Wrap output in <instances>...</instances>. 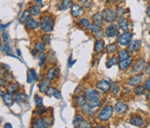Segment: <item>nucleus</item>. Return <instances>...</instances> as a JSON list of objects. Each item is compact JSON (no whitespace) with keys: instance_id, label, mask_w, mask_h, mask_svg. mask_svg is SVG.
Wrapping results in <instances>:
<instances>
[{"instance_id":"f257e3e1","label":"nucleus","mask_w":150,"mask_h":128,"mask_svg":"<svg viewBox=\"0 0 150 128\" xmlns=\"http://www.w3.org/2000/svg\"><path fill=\"white\" fill-rule=\"evenodd\" d=\"M40 28L44 33H49L54 28V20L48 15H43L40 17Z\"/></svg>"},{"instance_id":"f03ea898","label":"nucleus","mask_w":150,"mask_h":128,"mask_svg":"<svg viewBox=\"0 0 150 128\" xmlns=\"http://www.w3.org/2000/svg\"><path fill=\"white\" fill-rule=\"evenodd\" d=\"M112 114H113V108L110 105H107L99 112V114L97 115V119L100 122H107L110 119Z\"/></svg>"},{"instance_id":"7ed1b4c3","label":"nucleus","mask_w":150,"mask_h":128,"mask_svg":"<svg viewBox=\"0 0 150 128\" xmlns=\"http://www.w3.org/2000/svg\"><path fill=\"white\" fill-rule=\"evenodd\" d=\"M103 18H104V20L107 22H112L114 21L117 18H118V14H117V11L114 10V9H112L110 8H105L104 10H102L101 12Z\"/></svg>"},{"instance_id":"20e7f679","label":"nucleus","mask_w":150,"mask_h":128,"mask_svg":"<svg viewBox=\"0 0 150 128\" xmlns=\"http://www.w3.org/2000/svg\"><path fill=\"white\" fill-rule=\"evenodd\" d=\"M132 37H133L132 33H130L128 31L123 32V34L119 36L117 43L121 46H128L131 43V40H132Z\"/></svg>"},{"instance_id":"39448f33","label":"nucleus","mask_w":150,"mask_h":128,"mask_svg":"<svg viewBox=\"0 0 150 128\" xmlns=\"http://www.w3.org/2000/svg\"><path fill=\"white\" fill-rule=\"evenodd\" d=\"M147 67V61L144 60V59H139L138 60H136L134 62V64L133 65V68H132V73L134 74H137L140 73L141 72L146 69Z\"/></svg>"},{"instance_id":"423d86ee","label":"nucleus","mask_w":150,"mask_h":128,"mask_svg":"<svg viewBox=\"0 0 150 128\" xmlns=\"http://www.w3.org/2000/svg\"><path fill=\"white\" fill-rule=\"evenodd\" d=\"M84 97L87 99V101L93 100V99H99L100 93L98 92L96 89L89 87V88H86V90L84 91Z\"/></svg>"},{"instance_id":"0eeeda50","label":"nucleus","mask_w":150,"mask_h":128,"mask_svg":"<svg viewBox=\"0 0 150 128\" xmlns=\"http://www.w3.org/2000/svg\"><path fill=\"white\" fill-rule=\"evenodd\" d=\"M118 25L114 24V23H110L107 26L105 30V34L107 37H114L119 35V29Z\"/></svg>"},{"instance_id":"6e6552de","label":"nucleus","mask_w":150,"mask_h":128,"mask_svg":"<svg viewBox=\"0 0 150 128\" xmlns=\"http://www.w3.org/2000/svg\"><path fill=\"white\" fill-rule=\"evenodd\" d=\"M96 87L99 90V91L103 93H107L110 90L111 84L109 82H107V80H99V81L96 83Z\"/></svg>"},{"instance_id":"1a4fd4ad","label":"nucleus","mask_w":150,"mask_h":128,"mask_svg":"<svg viewBox=\"0 0 150 128\" xmlns=\"http://www.w3.org/2000/svg\"><path fill=\"white\" fill-rule=\"evenodd\" d=\"M143 81V75L142 74H135L128 80V84L130 86H137Z\"/></svg>"},{"instance_id":"9d476101","label":"nucleus","mask_w":150,"mask_h":128,"mask_svg":"<svg viewBox=\"0 0 150 128\" xmlns=\"http://www.w3.org/2000/svg\"><path fill=\"white\" fill-rule=\"evenodd\" d=\"M25 28L26 29H29V30H37L38 28L40 27V22H38L34 19H32L30 18L25 23Z\"/></svg>"},{"instance_id":"9b49d317","label":"nucleus","mask_w":150,"mask_h":128,"mask_svg":"<svg viewBox=\"0 0 150 128\" xmlns=\"http://www.w3.org/2000/svg\"><path fill=\"white\" fill-rule=\"evenodd\" d=\"M133 63V58L132 57H129V58L125 59L123 60L119 61V68L120 71H126Z\"/></svg>"},{"instance_id":"f8f14e48","label":"nucleus","mask_w":150,"mask_h":128,"mask_svg":"<svg viewBox=\"0 0 150 128\" xmlns=\"http://www.w3.org/2000/svg\"><path fill=\"white\" fill-rule=\"evenodd\" d=\"M1 97L3 98V102L6 106H11L13 102L15 101L14 100V97H12V94H9V93H5L3 91H1Z\"/></svg>"},{"instance_id":"ddd939ff","label":"nucleus","mask_w":150,"mask_h":128,"mask_svg":"<svg viewBox=\"0 0 150 128\" xmlns=\"http://www.w3.org/2000/svg\"><path fill=\"white\" fill-rule=\"evenodd\" d=\"M83 7L80 6L78 4H73L72 6V10H71V13L72 15L74 17V18H78L80 17L83 14Z\"/></svg>"},{"instance_id":"4468645a","label":"nucleus","mask_w":150,"mask_h":128,"mask_svg":"<svg viewBox=\"0 0 150 128\" xmlns=\"http://www.w3.org/2000/svg\"><path fill=\"white\" fill-rule=\"evenodd\" d=\"M114 110L117 113H119V114H122V113H124L126 111L128 110V106H127V104L126 103L119 101V102L116 103V105L114 107Z\"/></svg>"},{"instance_id":"2eb2a0df","label":"nucleus","mask_w":150,"mask_h":128,"mask_svg":"<svg viewBox=\"0 0 150 128\" xmlns=\"http://www.w3.org/2000/svg\"><path fill=\"white\" fill-rule=\"evenodd\" d=\"M86 100L87 99L85 98V97L84 96H82V95H77V96H75L74 98H73V103L76 107L81 108L84 105V104H86Z\"/></svg>"},{"instance_id":"dca6fc26","label":"nucleus","mask_w":150,"mask_h":128,"mask_svg":"<svg viewBox=\"0 0 150 128\" xmlns=\"http://www.w3.org/2000/svg\"><path fill=\"white\" fill-rule=\"evenodd\" d=\"M32 127H34V128H45V127H47V125H46L44 118L38 117V118H35L34 122H32Z\"/></svg>"},{"instance_id":"f3484780","label":"nucleus","mask_w":150,"mask_h":128,"mask_svg":"<svg viewBox=\"0 0 150 128\" xmlns=\"http://www.w3.org/2000/svg\"><path fill=\"white\" fill-rule=\"evenodd\" d=\"M118 26L121 31L127 32L129 30V22L127 21V19L120 17L118 20Z\"/></svg>"},{"instance_id":"a211bd4d","label":"nucleus","mask_w":150,"mask_h":128,"mask_svg":"<svg viewBox=\"0 0 150 128\" xmlns=\"http://www.w3.org/2000/svg\"><path fill=\"white\" fill-rule=\"evenodd\" d=\"M130 124L136 127H142L144 124V121L143 118L140 116H133L130 119Z\"/></svg>"},{"instance_id":"6ab92c4d","label":"nucleus","mask_w":150,"mask_h":128,"mask_svg":"<svg viewBox=\"0 0 150 128\" xmlns=\"http://www.w3.org/2000/svg\"><path fill=\"white\" fill-rule=\"evenodd\" d=\"M49 85H50V81L48 79H44L39 83L38 84V88H39V91L41 93H45L47 91V89L49 88Z\"/></svg>"},{"instance_id":"aec40b11","label":"nucleus","mask_w":150,"mask_h":128,"mask_svg":"<svg viewBox=\"0 0 150 128\" xmlns=\"http://www.w3.org/2000/svg\"><path fill=\"white\" fill-rule=\"evenodd\" d=\"M105 48V42L102 39H97L95 43V46H94V50L96 53H101Z\"/></svg>"},{"instance_id":"412c9836","label":"nucleus","mask_w":150,"mask_h":128,"mask_svg":"<svg viewBox=\"0 0 150 128\" xmlns=\"http://www.w3.org/2000/svg\"><path fill=\"white\" fill-rule=\"evenodd\" d=\"M140 44H141V41H139V40H134L133 42H131L130 45L128 46L129 53H134V52H136L139 48Z\"/></svg>"},{"instance_id":"4be33fe9","label":"nucleus","mask_w":150,"mask_h":128,"mask_svg":"<svg viewBox=\"0 0 150 128\" xmlns=\"http://www.w3.org/2000/svg\"><path fill=\"white\" fill-rule=\"evenodd\" d=\"M57 74H58V70L56 67H51L47 70V73H46L45 75V78L48 79L49 81H52L54 80L56 77H57Z\"/></svg>"},{"instance_id":"5701e85b","label":"nucleus","mask_w":150,"mask_h":128,"mask_svg":"<svg viewBox=\"0 0 150 128\" xmlns=\"http://www.w3.org/2000/svg\"><path fill=\"white\" fill-rule=\"evenodd\" d=\"M92 19H93L94 23L96 24V25H99V26H102L103 24H104V22H105V20H104V18H103L101 13L94 14V16H93Z\"/></svg>"},{"instance_id":"b1692460","label":"nucleus","mask_w":150,"mask_h":128,"mask_svg":"<svg viewBox=\"0 0 150 128\" xmlns=\"http://www.w3.org/2000/svg\"><path fill=\"white\" fill-rule=\"evenodd\" d=\"M72 6V0H61L58 4V9L59 10H66L69 7Z\"/></svg>"},{"instance_id":"393cba45","label":"nucleus","mask_w":150,"mask_h":128,"mask_svg":"<svg viewBox=\"0 0 150 128\" xmlns=\"http://www.w3.org/2000/svg\"><path fill=\"white\" fill-rule=\"evenodd\" d=\"M14 100H15L17 103H21V102H25L27 100V96L23 93H20V92H16L14 94Z\"/></svg>"},{"instance_id":"a878e982","label":"nucleus","mask_w":150,"mask_h":128,"mask_svg":"<svg viewBox=\"0 0 150 128\" xmlns=\"http://www.w3.org/2000/svg\"><path fill=\"white\" fill-rule=\"evenodd\" d=\"M93 110H94V109L89 106L88 103L84 104V105H83V107H81V111H82V112L83 113L84 115H86V116L93 115V114H94V111H93Z\"/></svg>"},{"instance_id":"bb28decb","label":"nucleus","mask_w":150,"mask_h":128,"mask_svg":"<svg viewBox=\"0 0 150 128\" xmlns=\"http://www.w3.org/2000/svg\"><path fill=\"white\" fill-rule=\"evenodd\" d=\"M19 89V84H14V83H9L7 86V93L9 94H15Z\"/></svg>"},{"instance_id":"cd10ccee","label":"nucleus","mask_w":150,"mask_h":128,"mask_svg":"<svg viewBox=\"0 0 150 128\" xmlns=\"http://www.w3.org/2000/svg\"><path fill=\"white\" fill-rule=\"evenodd\" d=\"M118 50V46H117L116 43H112V44H109L106 47V52L107 54H113Z\"/></svg>"},{"instance_id":"c85d7f7f","label":"nucleus","mask_w":150,"mask_h":128,"mask_svg":"<svg viewBox=\"0 0 150 128\" xmlns=\"http://www.w3.org/2000/svg\"><path fill=\"white\" fill-rule=\"evenodd\" d=\"M29 10L31 12V15L32 16H38L39 14H40V12H41L39 6H38V5H36V4L31 6L30 8H29Z\"/></svg>"},{"instance_id":"c756f323","label":"nucleus","mask_w":150,"mask_h":128,"mask_svg":"<svg viewBox=\"0 0 150 128\" xmlns=\"http://www.w3.org/2000/svg\"><path fill=\"white\" fill-rule=\"evenodd\" d=\"M45 49V44L44 42H37L34 45V50L37 53H40V52H44Z\"/></svg>"},{"instance_id":"7c9ffc66","label":"nucleus","mask_w":150,"mask_h":128,"mask_svg":"<svg viewBox=\"0 0 150 128\" xmlns=\"http://www.w3.org/2000/svg\"><path fill=\"white\" fill-rule=\"evenodd\" d=\"M118 60H119V58H116V57H114V56L111 57V58H109V60H107V62H106L107 68H111L112 66L118 64Z\"/></svg>"},{"instance_id":"2f4dec72","label":"nucleus","mask_w":150,"mask_h":128,"mask_svg":"<svg viewBox=\"0 0 150 128\" xmlns=\"http://www.w3.org/2000/svg\"><path fill=\"white\" fill-rule=\"evenodd\" d=\"M1 51L3 54H6V55H11V47L9 46V45L8 43H3L1 45Z\"/></svg>"},{"instance_id":"473e14b6","label":"nucleus","mask_w":150,"mask_h":128,"mask_svg":"<svg viewBox=\"0 0 150 128\" xmlns=\"http://www.w3.org/2000/svg\"><path fill=\"white\" fill-rule=\"evenodd\" d=\"M130 55H129V51L128 50H124V49H121L118 52V58H119V61L120 60H123L125 59L129 58Z\"/></svg>"},{"instance_id":"72a5a7b5","label":"nucleus","mask_w":150,"mask_h":128,"mask_svg":"<svg viewBox=\"0 0 150 128\" xmlns=\"http://www.w3.org/2000/svg\"><path fill=\"white\" fill-rule=\"evenodd\" d=\"M83 121V117L81 114H76L73 118V121H72V124L74 125V127H78L80 125L82 124V122Z\"/></svg>"},{"instance_id":"f704fd0d","label":"nucleus","mask_w":150,"mask_h":128,"mask_svg":"<svg viewBox=\"0 0 150 128\" xmlns=\"http://www.w3.org/2000/svg\"><path fill=\"white\" fill-rule=\"evenodd\" d=\"M78 25L80 27L83 28V29H88V28L91 26L90 21H89L87 19H81V20H80L79 22H78Z\"/></svg>"},{"instance_id":"c9c22d12","label":"nucleus","mask_w":150,"mask_h":128,"mask_svg":"<svg viewBox=\"0 0 150 128\" xmlns=\"http://www.w3.org/2000/svg\"><path fill=\"white\" fill-rule=\"evenodd\" d=\"M110 92L113 96L118 95L120 92V85L118 83H112L111 84V87H110Z\"/></svg>"},{"instance_id":"e433bc0d","label":"nucleus","mask_w":150,"mask_h":128,"mask_svg":"<svg viewBox=\"0 0 150 128\" xmlns=\"http://www.w3.org/2000/svg\"><path fill=\"white\" fill-rule=\"evenodd\" d=\"M46 60V56L45 54V52H40L38 53V64H39V67H43L45 62Z\"/></svg>"},{"instance_id":"4c0bfd02","label":"nucleus","mask_w":150,"mask_h":128,"mask_svg":"<svg viewBox=\"0 0 150 128\" xmlns=\"http://www.w3.org/2000/svg\"><path fill=\"white\" fill-rule=\"evenodd\" d=\"M30 17H31V12H30V10H25L24 12H23V14H22V16L21 17V19H20V22L21 23H25L30 19Z\"/></svg>"},{"instance_id":"58836bf2","label":"nucleus","mask_w":150,"mask_h":128,"mask_svg":"<svg viewBox=\"0 0 150 128\" xmlns=\"http://www.w3.org/2000/svg\"><path fill=\"white\" fill-rule=\"evenodd\" d=\"M144 93H146V88H144V86H142V85H137L134 89V94L136 96H142Z\"/></svg>"},{"instance_id":"ea45409f","label":"nucleus","mask_w":150,"mask_h":128,"mask_svg":"<svg viewBox=\"0 0 150 128\" xmlns=\"http://www.w3.org/2000/svg\"><path fill=\"white\" fill-rule=\"evenodd\" d=\"M87 103L91 108L96 109L97 107H99V105H100V98L99 99H93V100H89Z\"/></svg>"},{"instance_id":"a19ab883","label":"nucleus","mask_w":150,"mask_h":128,"mask_svg":"<svg viewBox=\"0 0 150 128\" xmlns=\"http://www.w3.org/2000/svg\"><path fill=\"white\" fill-rule=\"evenodd\" d=\"M34 102H35L36 107H41V106H43V98H42L41 97H39L37 94L34 95Z\"/></svg>"},{"instance_id":"79ce46f5","label":"nucleus","mask_w":150,"mask_h":128,"mask_svg":"<svg viewBox=\"0 0 150 128\" xmlns=\"http://www.w3.org/2000/svg\"><path fill=\"white\" fill-rule=\"evenodd\" d=\"M46 111H47V110H46L45 107L41 106V107H37L34 112L36 113L37 115H42V114H44V113H45Z\"/></svg>"},{"instance_id":"37998d69","label":"nucleus","mask_w":150,"mask_h":128,"mask_svg":"<svg viewBox=\"0 0 150 128\" xmlns=\"http://www.w3.org/2000/svg\"><path fill=\"white\" fill-rule=\"evenodd\" d=\"M82 7L85 8H90L92 7V1L91 0H81Z\"/></svg>"},{"instance_id":"c03bdc74","label":"nucleus","mask_w":150,"mask_h":128,"mask_svg":"<svg viewBox=\"0 0 150 128\" xmlns=\"http://www.w3.org/2000/svg\"><path fill=\"white\" fill-rule=\"evenodd\" d=\"M88 30H90L94 35L96 34L97 32L100 31V26L99 25H96V24H94V25H91L90 27L88 28Z\"/></svg>"},{"instance_id":"a18cd8bd","label":"nucleus","mask_w":150,"mask_h":128,"mask_svg":"<svg viewBox=\"0 0 150 128\" xmlns=\"http://www.w3.org/2000/svg\"><path fill=\"white\" fill-rule=\"evenodd\" d=\"M48 60H49V62H55L56 60H57V59H56V55L55 53L52 51V50H50L49 51V54H48Z\"/></svg>"},{"instance_id":"49530a36","label":"nucleus","mask_w":150,"mask_h":128,"mask_svg":"<svg viewBox=\"0 0 150 128\" xmlns=\"http://www.w3.org/2000/svg\"><path fill=\"white\" fill-rule=\"evenodd\" d=\"M57 91V88H55L53 86H49V88L47 89V91L45 92L46 96H54L55 92Z\"/></svg>"},{"instance_id":"de8ad7c7","label":"nucleus","mask_w":150,"mask_h":128,"mask_svg":"<svg viewBox=\"0 0 150 128\" xmlns=\"http://www.w3.org/2000/svg\"><path fill=\"white\" fill-rule=\"evenodd\" d=\"M78 127L79 128H90V127H92V125L89 122H87V121H83L82 124L80 125Z\"/></svg>"},{"instance_id":"09e8293b","label":"nucleus","mask_w":150,"mask_h":128,"mask_svg":"<svg viewBox=\"0 0 150 128\" xmlns=\"http://www.w3.org/2000/svg\"><path fill=\"white\" fill-rule=\"evenodd\" d=\"M144 88H146L147 91H150V76L146 80V81H144Z\"/></svg>"},{"instance_id":"8fccbe9b","label":"nucleus","mask_w":150,"mask_h":128,"mask_svg":"<svg viewBox=\"0 0 150 128\" xmlns=\"http://www.w3.org/2000/svg\"><path fill=\"white\" fill-rule=\"evenodd\" d=\"M28 72H29V73L32 75V79L34 80H37V74H36V72H35V70L34 69H30L29 71H28Z\"/></svg>"},{"instance_id":"3c124183","label":"nucleus","mask_w":150,"mask_h":128,"mask_svg":"<svg viewBox=\"0 0 150 128\" xmlns=\"http://www.w3.org/2000/svg\"><path fill=\"white\" fill-rule=\"evenodd\" d=\"M42 42H44L45 44H48L50 42V36L48 35H45L42 36Z\"/></svg>"},{"instance_id":"603ef678","label":"nucleus","mask_w":150,"mask_h":128,"mask_svg":"<svg viewBox=\"0 0 150 128\" xmlns=\"http://www.w3.org/2000/svg\"><path fill=\"white\" fill-rule=\"evenodd\" d=\"M44 120H45V124H46V125L47 126H50L51 125H52V121H50L51 120V118L50 117H48V116H46V117H44Z\"/></svg>"},{"instance_id":"864d4df0","label":"nucleus","mask_w":150,"mask_h":128,"mask_svg":"<svg viewBox=\"0 0 150 128\" xmlns=\"http://www.w3.org/2000/svg\"><path fill=\"white\" fill-rule=\"evenodd\" d=\"M95 37H96V38H97V39H101L102 37H103V33H102V31L100 30L99 32H97L96 34H95Z\"/></svg>"},{"instance_id":"5fc2aeb1","label":"nucleus","mask_w":150,"mask_h":128,"mask_svg":"<svg viewBox=\"0 0 150 128\" xmlns=\"http://www.w3.org/2000/svg\"><path fill=\"white\" fill-rule=\"evenodd\" d=\"M32 81H34V79H32V75L29 73V72H28V73H27V82L29 83V84H31Z\"/></svg>"},{"instance_id":"6e6d98bb","label":"nucleus","mask_w":150,"mask_h":128,"mask_svg":"<svg viewBox=\"0 0 150 128\" xmlns=\"http://www.w3.org/2000/svg\"><path fill=\"white\" fill-rule=\"evenodd\" d=\"M116 11H117V14H118V16H120V15H121V14L123 13V8L122 7H119Z\"/></svg>"},{"instance_id":"4d7b16f0","label":"nucleus","mask_w":150,"mask_h":128,"mask_svg":"<svg viewBox=\"0 0 150 128\" xmlns=\"http://www.w3.org/2000/svg\"><path fill=\"white\" fill-rule=\"evenodd\" d=\"M72 55L69 56V68H71L72 66V64L75 62V61H74V62H72Z\"/></svg>"},{"instance_id":"13d9d810","label":"nucleus","mask_w":150,"mask_h":128,"mask_svg":"<svg viewBox=\"0 0 150 128\" xmlns=\"http://www.w3.org/2000/svg\"><path fill=\"white\" fill-rule=\"evenodd\" d=\"M146 73H147V74H148L149 76H150V65L147 66V68H146Z\"/></svg>"},{"instance_id":"bf43d9fd","label":"nucleus","mask_w":150,"mask_h":128,"mask_svg":"<svg viewBox=\"0 0 150 128\" xmlns=\"http://www.w3.org/2000/svg\"><path fill=\"white\" fill-rule=\"evenodd\" d=\"M2 37H3V39L4 40H8V35L7 34H5V33H2Z\"/></svg>"},{"instance_id":"052dcab7","label":"nucleus","mask_w":150,"mask_h":128,"mask_svg":"<svg viewBox=\"0 0 150 128\" xmlns=\"http://www.w3.org/2000/svg\"><path fill=\"white\" fill-rule=\"evenodd\" d=\"M34 2L36 3V5L40 6V5H42V2H43V0H34Z\"/></svg>"},{"instance_id":"680f3d73","label":"nucleus","mask_w":150,"mask_h":128,"mask_svg":"<svg viewBox=\"0 0 150 128\" xmlns=\"http://www.w3.org/2000/svg\"><path fill=\"white\" fill-rule=\"evenodd\" d=\"M4 127L5 128H12V125L10 124H8V122H7V124H5Z\"/></svg>"},{"instance_id":"e2e57ef3","label":"nucleus","mask_w":150,"mask_h":128,"mask_svg":"<svg viewBox=\"0 0 150 128\" xmlns=\"http://www.w3.org/2000/svg\"><path fill=\"white\" fill-rule=\"evenodd\" d=\"M147 16L150 17V4H149V6L147 7Z\"/></svg>"},{"instance_id":"0e129e2a","label":"nucleus","mask_w":150,"mask_h":128,"mask_svg":"<svg viewBox=\"0 0 150 128\" xmlns=\"http://www.w3.org/2000/svg\"><path fill=\"white\" fill-rule=\"evenodd\" d=\"M147 99L150 102V93H148V94L147 95Z\"/></svg>"},{"instance_id":"69168bd1","label":"nucleus","mask_w":150,"mask_h":128,"mask_svg":"<svg viewBox=\"0 0 150 128\" xmlns=\"http://www.w3.org/2000/svg\"><path fill=\"white\" fill-rule=\"evenodd\" d=\"M17 53H18V55H19V56H21V50H20V49H18V50H17Z\"/></svg>"},{"instance_id":"338daca9","label":"nucleus","mask_w":150,"mask_h":128,"mask_svg":"<svg viewBox=\"0 0 150 128\" xmlns=\"http://www.w3.org/2000/svg\"><path fill=\"white\" fill-rule=\"evenodd\" d=\"M113 1L115 2V3H119V2H120L121 0H113Z\"/></svg>"},{"instance_id":"774afa93","label":"nucleus","mask_w":150,"mask_h":128,"mask_svg":"<svg viewBox=\"0 0 150 128\" xmlns=\"http://www.w3.org/2000/svg\"><path fill=\"white\" fill-rule=\"evenodd\" d=\"M148 127H150V124H149V125H148Z\"/></svg>"}]
</instances>
